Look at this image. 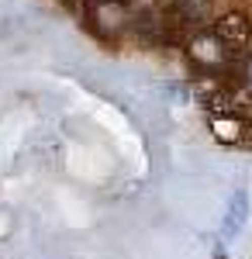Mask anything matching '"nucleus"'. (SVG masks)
<instances>
[{
	"label": "nucleus",
	"instance_id": "nucleus-1",
	"mask_svg": "<svg viewBox=\"0 0 252 259\" xmlns=\"http://www.w3.org/2000/svg\"><path fill=\"white\" fill-rule=\"evenodd\" d=\"M211 35L228 52H235V49H242L245 41L252 38V24L245 21V14H238V11H232V14H225V18H218L214 21V28H211Z\"/></svg>",
	"mask_w": 252,
	"mask_h": 259
},
{
	"label": "nucleus",
	"instance_id": "nucleus-2",
	"mask_svg": "<svg viewBox=\"0 0 252 259\" xmlns=\"http://www.w3.org/2000/svg\"><path fill=\"white\" fill-rule=\"evenodd\" d=\"M245 221H249V197H245V190H235L232 200H228V211H225L221 235H225V239H235V235L245 228Z\"/></svg>",
	"mask_w": 252,
	"mask_h": 259
},
{
	"label": "nucleus",
	"instance_id": "nucleus-3",
	"mask_svg": "<svg viewBox=\"0 0 252 259\" xmlns=\"http://www.w3.org/2000/svg\"><path fill=\"white\" fill-rule=\"evenodd\" d=\"M214 259H225V256H221V252H218V256H214Z\"/></svg>",
	"mask_w": 252,
	"mask_h": 259
},
{
	"label": "nucleus",
	"instance_id": "nucleus-4",
	"mask_svg": "<svg viewBox=\"0 0 252 259\" xmlns=\"http://www.w3.org/2000/svg\"><path fill=\"white\" fill-rule=\"evenodd\" d=\"M117 4H128V0H117Z\"/></svg>",
	"mask_w": 252,
	"mask_h": 259
}]
</instances>
